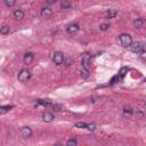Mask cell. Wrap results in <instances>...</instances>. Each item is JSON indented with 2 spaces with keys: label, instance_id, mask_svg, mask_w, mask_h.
Returning a JSON list of instances; mask_svg holds the SVG:
<instances>
[{
  "label": "cell",
  "instance_id": "cell-11",
  "mask_svg": "<svg viewBox=\"0 0 146 146\" xmlns=\"http://www.w3.org/2000/svg\"><path fill=\"white\" fill-rule=\"evenodd\" d=\"M36 104L38 105H42L44 107H51L52 106V103L49 99H38L36 100Z\"/></svg>",
  "mask_w": 146,
  "mask_h": 146
},
{
  "label": "cell",
  "instance_id": "cell-9",
  "mask_svg": "<svg viewBox=\"0 0 146 146\" xmlns=\"http://www.w3.org/2000/svg\"><path fill=\"white\" fill-rule=\"evenodd\" d=\"M21 135H22L24 138L31 137V136H32V130H31V128H29V127H23V128H21Z\"/></svg>",
  "mask_w": 146,
  "mask_h": 146
},
{
  "label": "cell",
  "instance_id": "cell-14",
  "mask_svg": "<svg viewBox=\"0 0 146 146\" xmlns=\"http://www.w3.org/2000/svg\"><path fill=\"white\" fill-rule=\"evenodd\" d=\"M13 107H14L13 105H2V106H0V115H3L6 113H8Z\"/></svg>",
  "mask_w": 146,
  "mask_h": 146
},
{
  "label": "cell",
  "instance_id": "cell-5",
  "mask_svg": "<svg viewBox=\"0 0 146 146\" xmlns=\"http://www.w3.org/2000/svg\"><path fill=\"white\" fill-rule=\"evenodd\" d=\"M75 128H80V129H87L89 131H94L96 129V124L94 123H86V122H76L74 124Z\"/></svg>",
  "mask_w": 146,
  "mask_h": 146
},
{
  "label": "cell",
  "instance_id": "cell-16",
  "mask_svg": "<svg viewBox=\"0 0 146 146\" xmlns=\"http://www.w3.org/2000/svg\"><path fill=\"white\" fill-rule=\"evenodd\" d=\"M132 112H133V111H132V108H131L130 106H124V107H123V115H124L125 117H127V116H128V117L131 116V115H132Z\"/></svg>",
  "mask_w": 146,
  "mask_h": 146
},
{
  "label": "cell",
  "instance_id": "cell-4",
  "mask_svg": "<svg viewBox=\"0 0 146 146\" xmlns=\"http://www.w3.org/2000/svg\"><path fill=\"white\" fill-rule=\"evenodd\" d=\"M17 78H18V81L19 82H27L30 80V78H31V72L29 70H26V68H23L18 73V76Z\"/></svg>",
  "mask_w": 146,
  "mask_h": 146
},
{
  "label": "cell",
  "instance_id": "cell-15",
  "mask_svg": "<svg viewBox=\"0 0 146 146\" xmlns=\"http://www.w3.org/2000/svg\"><path fill=\"white\" fill-rule=\"evenodd\" d=\"M116 15H117V10H115V9H110V10H107V13H106V18L111 19V18H114Z\"/></svg>",
  "mask_w": 146,
  "mask_h": 146
},
{
  "label": "cell",
  "instance_id": "cell-21",
  "mask_svg": "<svg viewBox=\"0 0 146 146\" xmlns=\"http://www.w3.org/2000/svg\"><path fill=\"white\" fill-rule=\"evenodd\" d=\"M108 27H110L108 23H104V24L99 25V30H102V31H106V30H108Z\"/></svg>",
  "mask_w": 146,
  "mask_h": 146
},
{
  "label": "cell",
  "instance_id": "cell-20",
  "mask_svg": "<svg viewBox=\"0 0 146 146\" xmlns=\"http://www.w3.org/2000/svg\"><path fill=\"white\" fill-rule=\"evenodd\" d=\"M60 7H62V9H67V8H71V3H70L68 1H63V2L60 3Z\"/></svg>",
  "mask_w": 146,
  "mask_h": 146
},
{
  "label": "cell",
  "instance_id": "cell-18",
  "mask_svg": "<svg viewBox=\"0 0 146 146\" xmlns=\"http://www.w3.org/2000/svg\"><path fill=\"white\" fill-rule=\"evenodd\" d=\"M9 32H10V29H9L8 25H2V26L0 27V33H1L2 35H7Z\"/></svg>",
  "mask_w": 146,
  "mask_h": 146
},
{
  "label": "cell",
  "instance_id": "cell-19",
  "mask_svg": "<svg viewBox=\"0 0 146 146\" xmlns=\"http://www.w3.org/2000/svg\"><path fill=\"white\" fill-rule=\"evenodd\" d=\"M76 144H78L76 139H75V138H71V139H68V140H67L66 146H76Z\"/></svg>",
  "mask_w": 146,
  "mask_h": 146
},
{
  "label": "cell",
  "instance_id": "cell-17",
  "mask_svg": "<svg viewBox=\"0 0 146 146\" xmlns=\"http://www.w3.org/2000/svg\"><path fill=\"white\" fill-rule=\"evenodd\" d=\"M133 25H135V27H138V29L143 27V25H144V19H143V18H136V19L133 21Z\"/></svg>",
  "mask_w": 146,
  "mask_h": 146
},
{
  "label": "cell",
  "instance_id": "cell-10",
  "mask_svg": "<svg viewBox=\"0 0 146 146\" xmlns=\"http://www.w3.org/2000/svg\"><path fill=\"white\" fill-rule=\"evenodd\" d=\"M33 59H34V55H33L32 52H27V54H25V55H24V58H23L24 64H26V65L31 64V63L33 62Z\"/></svg>",
  "mask_w": 146,
  "mask_h": 146
},
{
  "label": "cell",
  "instance_id": "cell-1",
  "mask_svg": "<svg viewBox=\"0 0 146 146\" xmlns=\"http://www.w3.org/2000/svg\"><path fill=\"white\" fill-rule=\"evenodd\" d=\"M90 63H91L90 54L83 52L81 57V76L83 79H87L90 75Z\"/></svg>",
  "mask_w": 146,
  "mask_h": 146
},
{
  "label": "cell",
  "instance_id": "cell-8",
  "mask_svg": "<svg viewBox=\"0 0 146 146\" xmlns=\"http://www.w3.org/2000/svg\"><path fill=\"white\" fill-rule=\"evenodd\" d=\"M79 30H80V26H79L78 24H70V25L66 27V31H67V33H70V34H74V33H76Z\"/></svg>",
  "mask_w": 146,
  "mask_h": 146
},
{
  "label": "cell",
  "instance_id": "cell-22",
  "mask_svg": "<svg viewBox=\"0 0 146 146\" xmlns=\"http://www.w3.org/2000/svg\"><path fill=\"white\" fill-rule=\"evenodd\" d=\"M5 3H6V6H8V7H11V6H14L15 3H16V1H5Z\"/></svg>",
  "mask_w": 146,
  "mask_h": 146
},
{
  "label": "cell",
  "instance_id": "cell-13",
  "mask_svg": "<svg viewBox=\"0 0 146 146\" xmlns=\"http://www.w3.org/2000/svg\"><path fill=\"white\" fill-rule=\"evenodd\" d=\"M42 120H43L44 122H51V121L54 120L52 113H50V112H44V113L42 114Z\"/></svg>",
  "mask_w": 146,
  "mask_h": 146
},
{
  "label": "cell",
  "instance_id": "cell-12",
  "mask_svg": "<svg viewBox=\"0 0 146 146\" xmlns=\"http://www.w3.org/2000/svg\"><path fill=\"white\" fill-rule=\"evenodd\" d=\"M13 15H14V18H15V19L19 21V19H22V18L24 17V11H23L22 9H15Z\"/></svg>",
  "mask_w": 146,
  "mask_h": 146
},
{
  "label": "cell",
  "instance_id": "cell-3",
  "mask_svg": "<svg viewBox=\"0 0 146 146\" xmlns=\"http://www.w3.org/2000/svg\"><path fill=\"white\" fill-rule=\"evenodd\" d=\"M130 50L137 55H140V56H144L145 55V46L143 42H136L130 46Z\"/></svg>",
  "mask_w": 146,
  "mask_h": 146
},
{
  "label": "cell",
  "instance_id": "cell-6",
  "mask_svg": "<svg viewBox=\"0 0 146 146\" xmlns=\"http://www.w3.org/2000/svg\"><path fill=\"white\" fill-rule=\"evenodd\" d=\"M52 60L56 65H62L65 60V57H64V54L60 52V51H56L54 52V56H52Z\"/></svg>",
  "mask_w": 146,
  "mask_h": 146
},
{
  "label": "cell",
  "instance_id": "cell-23",
  "mask_svg": "<svg viewBox=\"0 0 146 146\" xmlns=\"http://www.w3.org/2000/svg\"><path fill=\"white\" fill-rule=\"evenodd\" d=\"M55 1L54 0H50V1H48V5H51V3H54Z\"/></svg>",
  "mask_w": 146,
  "mask_h": 146
},
{
  "label": "cell",
  "instance_id": "cell-2",
  "mask_svg": "<svg viewBox=\"0 0 146 146\" xmlns=\"http://www.w3.org/2000/svg\"><path fill=\"white\" fill-rule=\"evenodd\" d=\"M119 41H120L121 46L124 47V48H128V47H130V46L132 44V38H131V35L128 34V33H122V34L119 36Z\"/></svg>",
  "mask_w": 146,
  "mask_h": 146
},
{
  "label": "cell",
  "instance_id": "cell-7",
  "mask_svg": "<svg viewBox=\"0 0 146 146\" xmlns=\"http://www.w3.org/2000/svg\"><path fill=\"white\" fill-rule=\"evenodd\" d=\"M40 14H41V16H42L43 18H50L51 15H52V10H51V8H49V7H43V8L41 9Z\"/></svg>",
  "mask_w": 146,
  "mask_h": 146
}]
</instances>
